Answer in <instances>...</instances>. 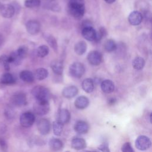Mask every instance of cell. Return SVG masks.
Listing matches in <instances>:
<instances>
[{"mask_svg": "<svg viewBox=\"0 0 152 152\" xmlns=\"http://www.w3.org/2000/svg\"><path fill=\"white\" fill-rule=\"evenodd\" d=\"M69 11L76 19H81L85 13L84 0H69Z\"/></svg>", "mask_w": 152, "mask_h": 152, "instance_id": "1", "label": "cell"}, {"mask_svg": "<svg viewBox=\"0 0 152 152\" xmlns=\"http://www.w3.org/2000/svg\"><path fill=\"white\" fill-rule=\"evenodd\" d=\"M32 95L36 99V101L49 102L50 98V93L45 87L42 86H35L31 90Z\"/></svg>", "mask_w": 152, "mask_h": 152, "instance_id": "2", "label": "cell"}, {"mask_svg": "<svg viewBox=\"0 0 152 152\" xmlns=\"http://www.w3.org/2000/svg\"><path fill=\"white\" fill-rule=\"evenodd\" d=\"M69 71L73 77L81 78L85 72V67L82 63L75 62L69 66Z\"/></svg>", "mask_w": 152, "mask_h": 152, "instance_id": "3", "label": "cell"}, {"mask_svg": "<svg viewBox=\"0 0 152 152\" xmlns=\"http://www.w3.org/2000/svg\"><path fill=\"white\" fill-rule=\"evenodd\" d=\"M33 110L35 113L40 116L47 114L50 110L49 102L36 101L33 106Z\"/></svg>", "mask_w": 152, "mask_h": 152, "instance_id": "4", "label": "cell"}, {"mask_svg": "<svg viewBox=\"0 0 152 152\" xmlns=\"http://www.w3.org/2000/svg\"><path fill=\"white\" fill-rule=\"evenodd\" d=\"M35 121L34 114L30 112H26L21 114L20 118V122L22 126L24 128L30 127Z\"/></svg>", "mask_w": 152, "mask_h": 152, "instance_id": "5", "label": "cell"}, {"mask_svg": "<svg viewBox=\"0 0 152 152\" xmlns=\"http://www.w3.org/2000/svg\"><path fill=\"white\" fill-rule=\"evenodd\" d=\"M135 147L140 150L144 151L151 147V140L145 135H140L137 137L135 141Z\"/></svg>", "mask_w": 152, "mask_h": 152, "instance_id": "6", "label": "cell"}, {"mask_svg": "<svg viewBox=\"0 0 152 152\" xmlns=\"http://www.w3.org/2000/svg\"><path fill=\"white\" fill-rule=\"evenodd\" d=\"M103 59L101 53L97 50H93L88 53L87 56V60L90 64L92 65H99L101 64Z\"/></svg>", "mask_w": 152, "mask_h": 152, "instance_id": "7", "label": "cell"}, {"mask_svg": "<svg viewBox=\"0 0 152 152\" xmlns=\"http://www.w3.org/2000/svg\"><path fill=\"white\" fill-rule=\"evenodd\" d=\"M11 100L12 103L16 106H22L27 104L26 96L23 92H18L13 94Z\"/></svg>", "mask_w": 152, "mask_h": 152, "instance_id": "8", "label": "cell"}, {"mask_svg": "<svg viewBox=\"0 0 152 152\" xmlns=\"http://www.w3.org/2000/svg\"><path fill=\"white\" fill-rule=\"evenodd\" d=\"M37 126L38 131L42 135H46L50 132V121L46 118L39 119L37 122Z\"/></svg>", "mask_w": 152, "mask_h": 152, "instance_id": "9", "label": "cell"}, {"mask_svg": "<svg viewBox=\"0 0 152 152\" xmlns=\"http://www.w3.org/2000/svg\"><path fill=\"white\" fill-rule=\"evenodd\" d=\"M27 32L32 35L37 34L40 30V24L39 21L34 20H29L26 24Z\"/></svg>", "mask_w": 152, "mask_h": 152, "instance_id": "10", "label": "cell"}, {"mask_svg": "<svg viewBox=\"0 0 152 152\" xmlns=\"http://www.w3.org/2000/svg\"><path fill=\"white\" fill-rule=\"evenodd\" d=\"M71 115L69 112L66 109H62L58 112L56 121L64 125L67 124L69 121Z\"/></svg>", "mask_w": 152, "mask_h": 152, "instance_id": "11", "label": "cell"}, {"mask_svg": "<svg viewBox=\"0 0 152 152\" xmlns=\"http://www.w3.org/2000/svg\"><path fill=\"white\" fill-rule=\"evenodd\" d=\"M0 12L3 17L10 18L14 15L15 8L11 4H3L1 5Z\"/></svg>", "mask_w": 152, "mask_h": 152, "instance_id": "12", "label": "cell"}, {"mask_svg": "<svg viewBox=\"0 0 152 152\" xmlns=\"http://www.w3.org/2000/svg\"><path fill=\"white\" fill-rule=\"evenodd\" d=\"M83 37L88 41H94L96 36V31L93 27L83 28L81 31Z\"/></svg>", "mask_w": 152, "mask_h": 152, "instance_id": "13", "label": "cell"}, {"mask_svg": "<svg viewBox=\"0 0 152 152\" xmlns=\"http://www.w3.org/2000/svg\"><path fill=\"white\" fill-rule=\"evenodd\" d=\"M129 23L133 26L139 25L142 20V15L141 13L138 11H134L131 12L128 16Z\"/></svg>", "mask_w": 152, "mask_h": 152, "instance_id": "14", "label": "cell"}, {"mask_svg": "<svg viewBox=\"0 0 152 152\" xmlns=\"http://www.w3.org/2000/svg\"><path fill=\"white\" fill-rule=\"evenodd\" d=\"M74 129L78 134H86L88 131L89 125L84 121H78L75 124Z\"/></svg>", "mask_w": 152, "mask_h": 152, "instance_id": "15", "label": "cell"}, {"mask_svg": "<svg viewBox=\"0 0 152 152\" xmlns=\"http://www.w3.org/2000/svg\"><path fill=\"white\" fill-rule=\"evenodd\" d=\"M78 92L77 87L74 86H70L64 88L62 90V95L67 99H71L75 97Z\"/></svg>", "mask_w": 152, "mask_h": 152, "instance_id": "16", "label": "cell"}, {"mask_svg": "<svg viewBox=\"0 0 152 152\" xmlns=\"http://www.w3.org/2000/svg\"><path fill=\"white\" fill-rule=\"evenodd\" d=\"M101 89L105 93H111L115 90V84L110 80H104L101 83Z\"/></svg>", "mask_w": 152, "mask_h": 152, "instance_id": "17", "label": "cell"}, {"mask_svg": "<svg viewBox=\"0 0 152 152\" xmlns=\"http://www.w3.org/2000/svg\"><path fill=\"white\" fill-rule=\"evenodd\" d=\"M74 104L77 109H83L86 108L89 104L88 99L84 96L78 97L75 100Z\"/></svg>", "mask_w": 152, "mask_h": 152, "instance_id": "18", "label": "cell"}, {"mask_svg": "<svg viewBox=\"0 0 152 152\" xmlns=\"http://www.w3.org/2000/svg\"><path fill=\"white\" fill-rule=\"evenodd\" d=\"M71 147L75 150H82L86 147V142L83 138L76 137L72 140Z\"/></svg>", "mask_w": 152, "mask_h": 152, "instance_id": "19", "label": "cell"}, {"mask_svg": "<svg viewBox=\"0 0 152 152\" xmlns=\"http://www.w3.org/2000/svg\"><path fill=\"white\" fill-rule=\"evenodd\" d=\"M16 80L13 75L9 72L2 74L0 78L1 83L5 85H11L15 83Z\"/></svg>", "mask_w": 152, "mask_h": 152, "instance_id": "20", "label": "cell"}, {"mask_svg": "<svg viewBox=\"0 0 152 152\" xmlns=\"http://www.w3.org/2000/svg\"><path fill=\"white\" fill-rule=\"evenodd\" d=\"M49 145L50 148L55 151L61 150L63 147L62 141L58 138H52L49 142Z\"/></svg>", "mask_w": 152, "mask_h": 152, "instance_id": "21", "label": "cell"}, {"mask_svg": "<svg viewBox=\"0 0 152 152\" xmlns=\"http://www.w3.org/2000/svg\"><path fill=\"white\" fill-rule=\"evenodd\" d=\"M50 67L53 71L58 74L61 75L63 72L64 70V65L63 63L58 60H54L51 62Z\"/></svg>", "mask_w": 152, "mask_h": 152, "instance_id": "22", "label": "cell"}, {"mask_svg": "<svg viewBox=\"0 0 152 152\" xmlns=\"http://www.w3.org/2000/svg\"><path fill=\"white\" fill-rule=\"evenodd\" d=\"M20 78L26 83H31L34 81V76L30 71L23 70L20 73Z\"/></svg>", "mask_w": 152, "mask_h": 152, "instance_id": "23", "label": "cell"}, {"mask_svg": "<svg viewBox=\"0 0 152 152\" xmlns=\"http://www.w3.org/2000/svg\"><path fill=\"white\" fill-rule=\"evenodd\" d=\"M82 88L84 91L90 93L94 90V82L91 78H86L82 83Z\"/></svg>", "mask_w": 152, "mask_h": 152, "instance_id": "24", "label": "cell"}, {"mask_svg": "<svg viewBox=\"0 0 152 152\" xmlns=\"http://www.w3.org/2000/svg\"><path fill=\"white\" fill-rule=\"evenodd\" d=\"M87 49V44L84 41H79L74 46V51L78 55H81L84 54Z\"/></svg>", "mask_w": 152, "mask_h": 152, "instance_id": "25", "label": "cell"}, {"mask_svg": "<svg viewBox=\"0 0 152 152\" xmlns=\"http://www.w3.org/2000/svg\"><path fill=\"white\" fill-rule=\"evenodd\" d=\"M132 64L134 69L137 70H141L145 65V61L142 57L137 56L134 59Z\"/></svg>", "mask_w": 152, "mask_h": 152, "instance_id": "26", "label": "cell"}, {"mask_svg": "<svg viewBox=\"0 0 152 152\" xmlns=\"http://www.w3.org/2000/svg\"><path fill=\"white\" fill-rule=\"evenodd\" d=\"M48 75V71L44 68H39L37 69L34 73V76L38 80H45Z\"/></svg>", "mask_w": 152, "mask_h": 152, "instance_id": "27", "label": "cell"}, {"mask_svg": "<svg viewBox=\"0 0 152 152\" xmlns=\"http://www.w3.org/2000/svg\"><path fill=\"white\" fill-rule=\"evenodd\" d=\"M104 48L107 52H112L116 50V44L112 39L107 40L104 43Z\"/></svg>", "mask_w": 152, "mask_h": 152, "instance_id": "28", "label": "cell"}, {"mask_svg": "<svg viewBox=\"0 0 152 152\" xmlns=\"http://www.w3.org/2000/svg\"><path fill=\"white\" fill-rule=\"evenodd\" d=\"M8 59L10 64L12 63L15 65H20L22 61V59L17 55L16 51L11 53V54L8 56Z\"/></svg>", "mask_w": 152, "mask_h": 152, "instance_id": "29", "label": "cell"}, {"mask_svg": "<svg viewBox=\"0 0 152 152\" xmlns=\"http://www.w3.org/2000/svg\"><path fill=\"white\" fill-rule=\"evenodd\" d=\"M49 52V49L46 45H41L37 49V55L40 58H44L47 56Z\"/></svg>", "mask_w": 152, "mask_h": 152, "instance_id": "30", "label": "cell"}, {"mask_svg": "<svg viewBox=\"0 0 152 152\" xmlns=\"http://www.w3.org/2000/svg\"><path fill=\"white\" fill-rule=\"evenodd\" d=\"M52 128L53 132L55 135L59 136L61 135L62 129H63V125L59 123V122L55 121L52 124Z\"/></svg>", "mask_w": 152, "mask_h": 152, "instance_id": "31", "label": "cell"}, {"mask_svg": "<svg viewBox=\"0 0 152 152\" xmlns=\"http://www.w3.org/2000/svg\"><path fill=\"white\" fill-rule=\"evenodd\" d=\"M27 52H28L27 48L26 46L23 45V46H20L18 48V49L16 51V53H17V55L23 60V59L25 58L26 56H27Z\"/></svg>", "mask_w": 152, "mask_h": 152, "instance_id": "32", "label": "cell"}, {"mask_svg": "<svg viewBox=\"0 0 152 152\" xmlns=\"http://www.w3.org/2000/svg\"><path fill=\"white\" fill-rule=\"evenodd\" d=\"M0 64L3 66L6 71H9L10 69V62L8 59V56L6 55H2L0 56Z\"/></svg>", "mask_w": 152, "mask_h": 152, "instance_id": "33", "label": "cell"}, {"mask_svg": "<svg viewBox=\"0 0 152 152\" xmlns=\"http://www.w3.org/2000/svg\"><path fill=\"white\" fill-rule=\"evenodd\" d=\"M40 0H26L24 5L27 8H34L40 6Z\"/></svg>", "mask_w": 152, "mask_h": 152, "instance_id": "34", "label": "cell"}, {"mask_svg": "<svg viewBox=\"0 0 152 152\" xmlns=\"http://www.w3.org/2000/svg\"><path fill=\"white\" fill-rule=\"evenodd\" d=\"M46 41L49 43V45L50 46V47L53 49V50L55 51L57 50V49H58L57 42H56V40L55 38L53 36L50 35V36H47Z\"/></svg>", "mask_w": 152, "mask_h": 152, "instance_id": "35", "label": "cell"}, {"mask_svg": "<svg viewBox=\"0 0 152 152\" xmlns=\"http://www.w3.org/2000/svg\"><path fill=\"white\" fill-rule=\"evenodd\" d=\"M106 34H107L106 30L104 27H101L99 29L98 32L96 31V39L94 40V42H100L103 37L106 36Z\"/></svg>", "mask_w": 152, "mask_h": 152, "instance_id": "36", "label": "cell"}, {"mask_svg": "<svg viewBox=\"0 0 152 152\" xmlns=\"http://www.w3.org/2000/svg\"><path fill=\"white\" fill-rule=\"evenodd\" d=\"M121 150L122 152H134V150L131 144L128 142H126L122 145Z\"/></svg>", "mask_w": 152, "mask_h": 152, "instance_id": "37", "label": "cell"}, {"mask_svg": "<svg viewBox=\"0 0 152 152\" xmlns=\"http://www.w3.org/2000/svg\"><path fill=\"white\" fill-rule=\"evenodd\" d=\"M98 149L102 151V152H110L108 144L106 142H103L102 144H100L98 147Z\"/></svg>", "mask_w": 152, "mask_h": 152, "instance_id": "38", "label": "cell"}, {"mask_svg": "<svg viewBox=\"0 0 152 152\" xmlns=\"http://www.w3.org/2000/svg\"><path fill=\"white\" fill-rule=\"evenodd\" d=\"M0 146L2 148L4 149L5 148H7V144L5 141L2 140V139H0Z\"/></svg>", "mask_w": 152, "mask_h": 152, "instance_id": "39", "label": "cell"}, {"mask_svg": "<svg viewBox=\"0 0 152 152\" xmlns=\"http://www.w3.org/2000/svg\"><path fill=\"white\" fill-rule=\"evenodd\" d=\"M4 40H5V39H4V36L1 34H0V47L4 44Z\"/></svg>", "mask_w": 152, "mask_h": 152, "instance_id": "40", "label": "cell"}, {"mask_svg": "<svg viewBox=\"0 0 152 152\" xmlns=\"http://www.w3.org/2000/svg\"><path fill=\"white\" fill-rule=\"evenodd\" d=\"M115 102H116V99H113V98L110 99L109 100V104H115Z\"/></svg>", "mask_w": 152, "mask_h": 152, "instance_id": "41", "label": "cell"}, {"mask_svg": "<svg viewBox=\"0 0 152 152\" xmlns=\"http://www.w3.org/2000/svg\"><path fill=\"white\" fill-rule=\"evenodd\" d=\"M106 2H107V4H112L116 0H104Z\"/></svg>", "mask_w": 152, "mask_h": 152, "instance_id": "42", "label": "cell"}, {"mask_svg": "<svg viewBox=\"0 0 152 152\" xmlns=\"http://www.w3.org/2000/svg\"><path fill=\"white\" fill-rule=\"evenodd\" d=\"M81 152H91V151H83Z\"/></svg>", "mask_w": 152, "mask_h": 152, "instance_id": "43", "label": "cell"}, {"mask_svg": "<svg viewBox=\"0 0 152 152\" xmlns=\"http://www.w3.org/2000/svg\"><path fill=\"white\" fill-rule=\"evenodd\" d=\"M1 5H2V4H1V3H0V8H1Z\"/></svg>", "mask_w": 152, "mask_h": 152, "instance_id": "44", "label": "cell"}, {"mask_svg": "<svg viewBox=\"0 0 152 152\" xmlns=\"http://www.w3.org/2000/svg\"><path fill=\"white\" fill-rule=\"evenodd\" d=\"M91 152H97V151H91Z\"/></svg>", "mask_w": 152, "mask_h": 152, "instance_id": "45", "label": "cell"}]
</instances>
